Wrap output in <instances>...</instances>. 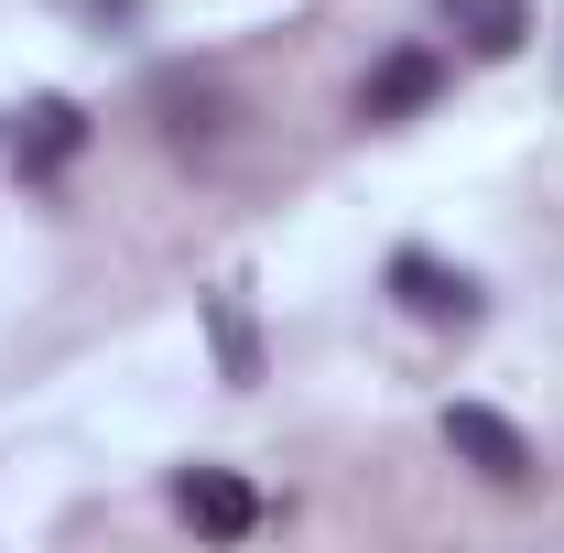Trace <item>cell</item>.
<instances>
[{"mask_svg":"<svg viewBox=\"0 0 564 553\" xmlns=\"http://www.w3.org/2000/svg\"><path fill=\"white\" fill-rule=\"evenodd\" d=\"M445 445H456V456H467L489 488H521V478H532V445H521V423L489 413V402H445Z\"/></svg>","mask_w":564,"mask_h":553,"instance_id":"1","label":"cell"},{"mask_svg":"<svg viewBox=\"0 0 564 553\" xmlns=\"http://www.w3.org/2000/svg\"><path fill=\"white\" fill-rule=\"evenodd\" d=\"M174 510H185L207 543H250V532H261V488L228 478V467H185V478H174Z\"/></svg>","mask_w":564,"mask_h":553,"instance_id":"2","label":"cell"},{"mask_svg":"<svg viewBox=\"0 0 564 553\" xmlns=\"http://www.w3.org/2000/svg\"><path fill=\"white\" fill-rule=\"evenodd\" d=\"M434 87H445L434 55H391V66H369V87H358V120H369V131H391V120H413Z\"/></svg>","mask_w":564,"mask_h":553,"instance_id":"5","label":"cell"},{"mask_svg":"<svg viewBox=\"0 0 564 553\" xmlns=\"http://www.w3.org/2000/svg\"><path fill=\"white\" fill-rule=\"evenodd\" d=\"M217 358H228V380H250V369H261V347H250V315H239L228 293H217Z\"/></svg>","mask_w":564,"mask_h":553,"instance_id":"8","label":"cell"},{"mask_svg":"<svg viewBox=\"0 0 564 553\" xmlns=\"http://www.w3.org/2000/svg\"><path fill=\"white\" fill-rule=\"evenodd\" d=\"M456 33H467V55H521L532 44V0H434Z\"/></svg>","mask_w":564,"mask_h":553,"instance_id":"6","label":"cell"},{"mask_svg":"<svg viewBox=\"0 0 564 553\" xmlns=\"http://www.w3.org/2000/svg\"><path fill=\"white\" fill-rule=\"evenodd\" d=\"M152 109H163V141H174V152H207L217 131H228V98H217L207 76H152Z\"/></svg>","mask_w":564,"mask_h":553,"instance_id":"3","label":"cell"},{"mask_svg":"<svg viewBox=\"0 0 564 553\" xmlns=\"http://www.w3.org/2000/svg\"><path fill=\"white\" fill-rule=\"evenodd\" d=\"M76 141H87V120H76V98H33L22 109V174H55Z\"/></svg>","mask_w":564,"mask_h":553,"instance_id":"7","label":"cell"},{"mask_svg":"<svg viewBox=\"0 0 564 553\" xmlns=\"http://www.w3.org/2000/svg\"><path fill=\"white\" fill-rule=\"evenodd\" d=\"M391 293L413 304L423 326H467V315H478V282L445 272V261H423V250H402V261H391Z\"/></svg>","mask_w":564,"mask_h":553,"instance_id":"4","label":"cell"}]
</instances>
